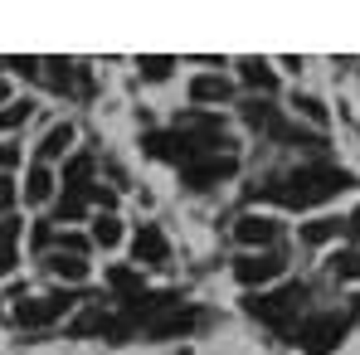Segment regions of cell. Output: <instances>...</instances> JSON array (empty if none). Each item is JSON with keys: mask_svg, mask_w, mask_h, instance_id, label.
<instances>
[{"mask_svg": "<svg viewBox=\"0 0 360 355\" xmlns=\"http://www.w3.org/2000/svg\"><path fill=\"white\" fill-rule=\"evenodd\" d=\"M25 195H30L34 205L54 195V176H49V166H34V171H30V180H25Z\"/></svg>", "mask_w": 360, "mask_h": 355, "instance_id": "obj_13", "label": "cell"}, {"mask_svg": "<svg viewBox=\"0 0 360 355\" xmlns=\"http://www.w3.org/2000/svg\"><path fill=\"white\" fill-rule=\"evenodd\" d=\"M331 268H336V278H360V248H351V253H341V258H336Z\"/></svg>", "mask_w": 360, "mask_h": 355, "instance_id": "obj_21", "label": "cell"}, {"mask_svg": "<svg viewBox=\"0 0 360 355\" xmlns=\"http://www.w3.org/2000/svg\"><path fill=\"white\" fill-rule=\"evenodd\" d=\"M108 283H112L117 292H127V297H131V302L141 297V278H136L131 268H112V273H108Z\"/></svg>", "mask_w": 360, "mask_h": 355, "instance_id": "obj_16", "label": "cell"}, {"mask_svg": "<svg viewBox=\"0 0 360 355\" xmlns=\"http://www.w3.org/2000/svg\"><path fill=\"white\" fill-rule=\"evenodd\" d=\"M234 238H239V243H273V238H278V224L263 219V214H243L239 224H234Z\"/></svg>", "mask_w": 360, "mask_h": 355, "instance_id": "obj_8", "label": "cell"}, {"mask_svg": "<svg viewBox=\"0 0 360 355\" xmlns=\"http://www.w3.org/2000/svg\"><path fill=\"white\" fill-rule=\"evenodd\" d=\"M73 306V297H39V302H20V326H49V321H59L63 311Z\"/></svg>", "mask_w": 360, "mask_h": 355, "instance_id": "obj_5", "label": "cell"}, {"mask_svg": "<svg viewBox=\"0 0 360 355\" xmlns=\"http://www.w3.org/2000/svg\"><path fill=\"white\" fill-rule=\"evenodd\" d=\"M141 73L146 78H166L171 73V59H141Z\"/></svg>", "mask_w": 360, "mask_h": 355, "instance_id": "obj_23", "label": "cell"}, {"mask_svg": "<svg viewBox=\"0 0 360 355\" xmlns=\"http://www.w3.org/2000/svg\"><path fill=\"white\" fill-rule=\"evenodd\" d=\"M195 326V311H180V306H171L156 326H151V336H180V331H190Z\"/></svg>", "mask_w": 360, "mask_h": 355, "instance_id": "obj_12", "label": "cell"}, {"mask_svg": "<svg viewBox=\"0 0 360 355\" xmlns=\"http://www.w3.org/2000/svg\"><path fill=\"white\" fill-rule=\"evenodd\" d=\"M68 141H73V127H68V122L49 127V136L39 141V166H44V161H54V156H63V151H68Z\"/></svg>", "mask_w": 360, "mask_h": 355, "instance_id": "obj_10", "label": "cell"}, {"mask_svg": "<svg viewBox=\"0 0 360 355\" xmlns=\"http://www.w3.org/2000/svg\"><path fill=\"white\" fill-rule=\"evenodd\" d=\"M243 83H253V88H263V93H273V73H268V63H258V59H248L243 63Z\"/></svg>", "mask_w": 360, "mask_h": 355, "instance_id": "obj_17", "label": "cell"}, {"mask_svg": "<svg viewBox=\"0 0 360 355\" xmlns=\"http://www.w3.org/2000/svg\"><path fill=\"white\" fill-rule=\"evenodd\" d=\"M88 166H93L88 156H73V161H68V171H63V190H83V180H88Z\"/></svg>", "mask_w": 360, "mask_h": 355, "instance_id": "obj_19", "label": "cell"}, {"mask_svg": "<svg viewBox=\"0 0 360 355\" xmlns=\"http://www.w3.org/2000/svg\"><path fill=\"white\" fill-rule=\"evenodd\" d=\"M341 229H346V219H311V224L302 229V238H307V243H326V238H336Z\"/></svg>", "mask_w": 360, "mask_h": 355, "instance_id": "obj_15", "label": "cell"}, {"mask_svg": "<svg viewBox=\"0 0 360 355\" xmlns=\"http://www.w3.org/2000/svg\"><path fill=\"white\" fill-rule=\"evenodd\" d=\"M93 238H98L103 248H117V238H122V224L112 219V214H103V219L93 224Z\"/></svg>", "mask_w": 360, "mask_h": 355, "instance_id": "obj_18", "label": "cell"}, {"mask_svg": "<svg viewBox=\"0 0 360 355\" xmlns=\"http://www.w3.org/2000/svg\"><path fill=\"white\" fill-rule=\"evenodd\" d=\"M341 336H346V316H336V311H316V316H307L297 331L302 351L307 355H331L341 346Z\"/></svg>", "mask_w": 360, "mask_h": 355, "instance_id": "obj_3", "label": "cell"}, {"mask_svg": "<svg viewBox=\"0 0 360 355\" xmlns=\"http://www.w3.org/2000/svg\"><path fill=\"white\" fill-rule=\"evenodd\" d=\"M283 273V258L278 253H258V258H239L234 263V278L239 283H268V278H278Z\"/></svg>", "mask_w": 360, "mask_h": 355, "instance_id": "obj_6", "label": "cell"}, {"mask_svg": "<svg viewBox=\"0 0 360 355\" xmlns=\"http://www.w3.org/2000/svg\"><path fill=\"white\" fill-rule=\"evenodd\" d=\"M131 253H136V263H166V234L156 224H141L131 238Z\"/></svg>", "mask_w": 360, "mask_h": 355, "instance_id": "obj_7", "label": "cell"}, {"mask_svg": "<svg viewBox=\"0 0 360 355\" xmlns=\"http://www.w3.org/2000/svg\"><path fill=\"white\" fill-rule=\"evenodd\" d=\"M346 229H351V234L360 238V209H356V214H351V219H346Z\"/></svg>", "mask_w": 360, "mask_h": 355, "instance_id": "obj_26", "label": "cell"}, {"mask_svg": "<svg viewBox=\"0 0 360 355\" xmlns=\"http://www.w3.org/2000/svg\"><path fill=\"white\" fill-rule=\"evenodd\" d=\"M20 219H0V273L15 268V243H20Z\"/></svg>", "mask_w": 360, "mask_h": 355, "instance_id": "obj_11", "label": "cell"}, {"mask_svg": "<svg viewBox=\"0 0 360 355\" xmlns=\"http://www.w3.org/2000/svg\"><path fill=\"white\" fill-rule=\"evenodd\" d=\"M73 331H78V336H88V331H112V321H108L103 311H83V316L73 321Z\"/></svg>", "mask_w": 360, "mask_h": 355, "instance_id": "obj_20", "label": "cell"}, {"mask_svg": "<svg viewBox=\"0 0 360 355\" xmlns=\"http://www.w3.org/2000/svg\"><path fill=\"white\" fill-rule=\"evenodd\" d=\"M302 302H307V288H302V283H288V288H278V292L253 297L248 311H253L258 321H268V326H288V321L302 311Z\"/></svg>", "mask_w": 360, "mask_h": 355, "instance_id": "obj_2", "label": "cell"}, {"mask_svg": "<svg viewBox=\"0 0 360 355\" xmlns=\"http://www.w3.org/2000/svg\"><path fill=\"white\" fill-rule=\"evenodd\" d=\"M0 103H5V83H0Z\"/></svg>", "mask_w": 360, "mask_h": 355, "instance_id": "obj_28", "label": "cell"}, {"mask_svg": "<svg viewBox=\"0 0 360 355\" xmlns=\"http://www.w3.org/2000/svg\"><path fill=\"white\" fill-rule=\"evenodd\" d=\"M239 171V161L234 156H219V151H210V156H195L190 166H180V176H185V185H214V180H229Z\"/></svg>", "mask_w": 360, "mask_h": 355, "instance_id": "obj_4", "label": "cell"}, {"mask_svg": "<svg viewBox=\"0 0 360 355\" xmlns=\"http://www.w3.org/2000/svg\"><path fill=\"white\" fill-rule=\"evenodd\" d=\"M10 200H15V185H10V180H5V176H0V214L10 209Z\"/></svg>", "mask_w": 360, "mask_h": 355, "instance_id": "obj_24", "label": "cell"}, {"mask_svg": "<svg viewBox=\"0 0 360 355\" xmlns=\"http://www.w3.org/2000/svg\"><path fill=\"white\" fill-rule=\"evenodd\" d=\"M49 273H59V278H68V283H83V278H88V263H83V258H78V253H68V258H54V263H49Z\"/></svg>", "mask_w": 360, "mask_h": 355, "instance_id": "obj_14", "label": "cell"}, {"mask_svg": "<svg viewBox=\"0 0 360 355\" xmlns=\"http://www.w3.org/2000/svg\"><path fill=\"white\" fill-rule=\"evenodd\" d=\"M30 117V108H25V103H15V108H0V131H5V127H15V122H25Z\"/></svg>", "mask_w": 360, "mask_h": 355, "instance_id": "obj_22", "label": "cell"}, {"mask_svg": "<svg viewBox=\"0 0 360 355\" xmlns=\"http://www.w3.org/2000/svg\"><path fill=\"white\" fill-rule=\"evenodd\" d=\"M351 302H356V306H351V311H356V316H360V297H351Z\"/></svg>", "mask_w": 360, "mask_h": 355, "instance_id": "obj_27", "label": "cell"}, {"mask_svg": "<svg viewBox=\"0 0 360 355\" xmlns=\"http://www.w3.org/2000/svg\"><path fill=\"white\" fill-rule=\"evenodd\" d=\"M346 185H351V176L336 171V166H302V171H288V176L268 180L258 195L273 200V205H288V209H307V205L336 200Z\"/></svg>", "mask_w": 360, "mask_h": 355, "instance_id": "obj_1", "label": "cell"}, {"mask_svg": "<svg viewBox=\"0 0 360 355\" xmlns=\"http://www.w3.org/2000/svg\"><path fill=\"white\" fill-rule=\"evenodd\" d=\"M15 161H20V151H15V146H0V171H10Z\"/></svg>", "mask_w": 360, "mask_h": 355, "instance_id": "obj_25", "label": "cell"}, {"mask_svg": "<svg viewBox=\"0 0 360 355\" xmlns=\"http://www.w3.org/2000/svg\"><path fill=\"white\" fill-rule=\"evenodd\" d=\"M190 98H195V103H224V98H229V83H224L219 73H200V78L190 83Z\"/></svg>", "mask_w": 360, "mask_h": 355, "instance_id": "obj_9", "label": "cell"}]
</instances>
